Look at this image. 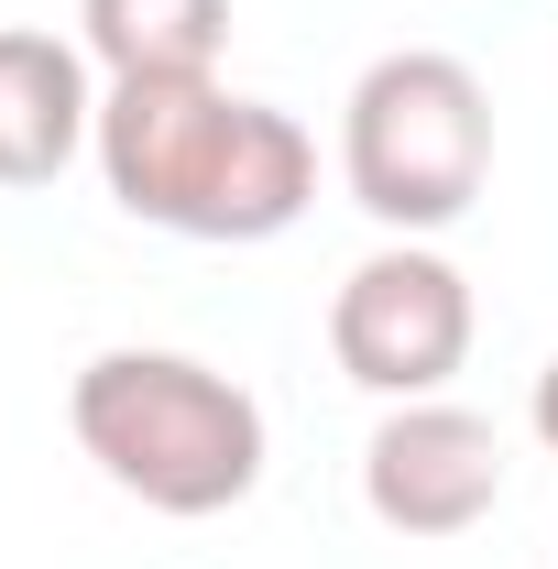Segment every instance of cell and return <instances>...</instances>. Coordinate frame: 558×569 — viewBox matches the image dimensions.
Wrapping results in <instances>:
<instances>
[{
  "label": "cell",
  "mask_w": 558,
  "mask_h": 569,
  "mask_svg": "<svg viewBox=\"0 0 558 569\" xmlns=\"http://www.w3.org/2000/svg\"><path fill=\"white\" fill-rule=\"evenodd\" d=\"M361 503L395 537H471L504 503V438H492V417L449 406V395L383 406L372 449H361Z\"/></svg>",
  "instance_id": "5b68a950"
},
{
  "label": "cell",
  "mask_w": 558,
  "mask_h": 569,
  "mask_svg": "<svg viewBox=\"0 0 558 569\" xmlns=\"http://www.w3.org/2000/svg\"><path fill=\"white\" fill-rule=\"evenodd\" d=\"M340 176L361 219H383L395 241H427L449 219H471L492 176V99L482 77L438 44H395L350 77L340 99Z\"/></svg>",
  "instance_id": "3957f363"
},
{
  "label": "cell",
  "mask_w": 558,
  "mask_h": 569,
  "mask_svg": "<svg viewBox=\"0 0 558 569\" xmlns=\"http://www.w3.org/2000/svg\"><path fill=\"white\" fill-rule=\"evenodd\" d=\"M526 417H537V438H548V449H558V361H548V372H537V406H526Z\"/></svg>",
  "instance_id": "ba28073f"
},
{
  "label": "cell",
  "mask_w": 558,
  "mask_h": 569,
  "mask_svg": "<svg viewBox=\"0 0 558 569\" xmlns=\"http://www.w3.org/2000/svg\"><path fill=\"white\" fill-rule=\"evenodd\" d=\"M77 44L99 77H219L230 0H77Z\"/></svg>",
  "instance_id": "52a82bcc"
},
{
  "label": "cell",
  "mask_w": 558,
  "mask_h": 569,
  "mask_svg": "<svg viewBox=\"0 0 558 569\" xmlns=\"http://www.w3.org/2000/svg\"><path fill=\"white\" fill-rule=\"evenodd\" d=\"M67 427L153 515H230L263 482V406L187 351H99L67 383Z\"/></svg>",
  "instance_id": "7a4b0ae2"
},
{
  "label": "cell",
  "mask_w": 558,
  "mask_h": 569,
  "mask_svg": "<svg viewBox=\"0 0 558 569\" xmlns=\"http://www.w3.org/2000/svg\"><path fill=\"white\" fill-rule=\"evenodd\" d=\"M88 153L110 198L176 241H275L318 198V142L296 132V110L219 77H110Z\"/></svg>",
  "instance_id": "6da1fadb"
},
{
  "label": "cell",
  "mask_w": 558,
  "mask_h": 569,
  "mask_svg": "<svg viewBox=\"0 0 558 569\" xmlns=\"http://www.w3.org/2000/svg\"><path fill=\"white\" fill-rule=\"evenodd\" d=\"M329 361L383 406L449 395V372L471 361V274L449 252H427V241L361 252L340 274V296H329Z\"/></svg>",
  "instance_id": "277c9868"
},
{
  "label": "cell",
  "mask_w": 558,
  "mask_h": 569,
  "mask_svg": "<svg viewBox=\"0 0 558 569\" xmlns=\"http://www.w3.org/2000/svg\"><path fill=\"white\" fill-rule=\"evenodd\" d=\"M88 142H99L88 44L0 22V187H56Z\"/></svg>",
  "instance_id": "8992f818"
}]
</instances>
